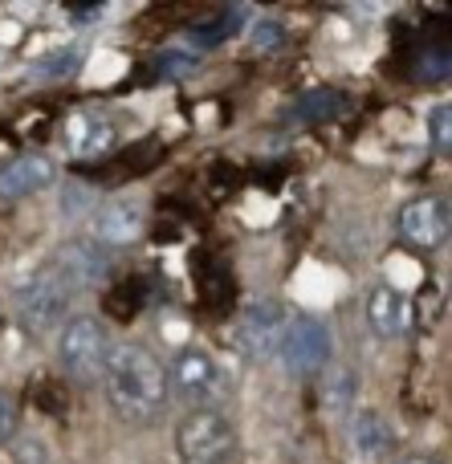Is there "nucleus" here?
I'll list each match as a JSON object with an SVG mask.
<instances>
[{
  "instance_id": "15",
  "label": "nucleus",
  "mask_w": 452,
  "mask_h": 464,
  "mask_svg": "<svg viewBox=\"0 0 452 464\" xmlns=\"http://www.w3.org/2000/svg\"><path fill=\"white\" fill-rule=\"evenodd\" d=\"M342 102H347V98H342L339 90H310V94H302L298 102L290 106V119L293 122H326L342 111Z\"/></svg>"
},
{
  "instance_id": "19",
  "label": "nucleus",
  "mask_w": 452,
  "mask_h": 464,
  "mask_svg": "<svg viewBox=\"0 0 452 464\" xmlns=\"http://www.w3.org/2000/svg\"><path fill=\"white\" fill-rule=\"evenodd\" d=\"M420 78L424 82H445L448 78V49L445 45H428V53L420 57Z\"/></svg>"
},
{
  "instance_id": "4",
  "label": "nucleus",
  "mask_w": 452,
  "mask_h": 464,
  "mask_svg": "<svg viewBox=\"0 0 452 464\" xmlns=\"http://www.w3.org/2000/svg\"><path fill=\"white\" fill-rule=\"evenodd\" d=\"M73 289L57 277L53 265L45 269H33L24 281H16V314L29 330H53L62 326L65 310H70Z\"/></svg>"
},
{
  "instance_id": "12",
  "label": "nucleus",
  "mask_w": 452,
  "mask_h": 464,
  "mask_svg": "<svg viewBox=\"0 0 452 464\" xmlns=\"http://www.w3.org/2000/svg\"><path fill=\"white\" fill-rule=\"evenodd\" d=\"M391 440H396V432H391V424L380 416V411H371V408L355 411V424H351V449H355L359 460H383L391 452Z\"/></svg>"
},
{
  "instance_id": "13",
  "label": "nucleus",
  "mask_w": 452,
  "mask_h": 464,
  "mask_svg": "<svg viewBox=\"0 0 452 464\" xmlns=\"http://www.w3.org/2000/svg\"><path fill=\"white\" fill-rule=\"evenodd\" d=\"M404 310L408 302L396 285H375L371 297H367V322L380 338H396L404 330Z\"/></svg>"
},
{
  "instance_id": "3",
  "label": "nucleus",
  "mask_w": 452,
  "mask_h": 464,
  "mask_svg": "<svg viewBox=\"0 0 452 464\" xmlns=\"http://www.w3.org/2000/svg\"><path fill=\"white\" fill-rule=\"evenodd\" d=\"M106 351H111V334H106V326L94 314L70 318L62 326V334H57V362H62V371L73 383H94L102 375Z\"/></svg>"
},
{
  "instance_id": "14",
  "label": "nucleus",
  "mask_w": 452,
  "mask_h": 464,
  "mask_svg": "<svg viewBox=\"0 0 452 464\" xmlns=\"http://www.w3.org/2000/svg\"><path fill=\"white\" fill-rule=\"evenodd\" d=\"M70 143H73V155H102L106 147L114 143V127L102 119H90V114H78L70 122Z\"/></svg>"
},
{
  "instance_id": "1",
  "label": "nucleus",
  "mask_w": 452,
  "mask_h": 464,
  "mask_svg": "<svg viewBox=\"0 0 452 464\" xmlns=\"http://www.w3.org/2000/svg\"><path fill=\"white\" fill-rule=\"evenodd\" d=\"M98 379L122 424H151L168 408V367L143 343H111Z\"/></svg>"
},
{
  "instance_id": "18",
  "label": "nucleus",
  "mask_w": 452,
  "mask_h": 464,
  "mask_svg": "<svg viewBox=\"0 0 452 464\" xmlns=\"http://www.w3.org/2000/svg\"><path fill=\"white\" fill-rule=\"evenodd\" d=\"M428 135H432V147H437L440 155L452 147V111H448L445 102L428 111Z\"/></svg>"
},
{
  "instance_id": "10",
  "label": "nucleus",
  "mask_w": 452,
  "mask_h": 464,
  "mask_svg": "<svg viewBox=\"0 0 452 464\" xmlns=\"http://www.w3.org/2000/svg\"><path fill=\"white\" fill-rule=\"evenodd\" d=\"M399 232L404 240H412L416 248H437L440 240L448 237V208L437 196H424V200H412L399 217Z\"/></svg>"
},
{
  "instance_id": "6",
  "label": "nucleus",
  "mask_w": 452,
  "mask_h": 464,
  "mask_svg": "<svg viewBox=\"0 0 452 464\" xmlns=\"http://www.w3.org/2000/svg\"><path fill=\"white\" fill-rule=\"evenodd\" d=\"M285 326H290V314L282 302H253L236 322V343L253 359H265V354H277Z\"/></svg>"
},
{
  "instance_id": "9",
  "label": "nucleus",
  "mask_w": 452,
  "mask_h": 464,
  "mask_svg": "<svg viewBox=\"0 0 452 464\" xmlns=\"http://www.w3.org/2000/svg\"><path fill=\"white\" fill-rule=\"evenodd\" d=\"M53 179H57V163L49 160L45 151H24L0 168V196H5V200H21V196H33V192H41V188H49Z\"/></svg>"
},
{
  "instance_id": "16",
  "label": "nucleus",
  "mask_w": 452,
  "mask_h": 464,
  "mask_svg": "<svg viewBox=\"0 0 452 464\" xmlns=\"http://www.w3.org/2000/svg\"><path fill=\"white\" fill-rule=\"evenodd\" d=\"M355 403V375L347 367H331L326 371V383H322V408L331 416H342V411Z\"/></svg>"
},
{
  "instance_id": "22",
  "label": "nucleus",
  "mask_w": 452,
  "mask_h": 464,
  "mask_svg": "<svg viewBox=\"0 0 452 464\" xmlns=\"http://www.w3.org/2000/svg\"><path fill=\"white\" fill-rule=\"evenodd\" d=\"M102 13H106V5H73L70 8V21L73 24H90V21H98Z\"/></svg>"
},
{
  "instance_id": "5",
  "label": "nucleus",
  "mask_w": 452,
  "mask_h": 464,
  "mask_svg": "<svg viewBox=\"0 0 452 464\" xmlns=\"http://www.w3.org/2000/svg\"><path fill=\"white\" fill-rule=\"evenodd\" d=\"M277 359L285 362L290 375H314V371H326L334 359V338L331 326L322 318H310V314H298L290 318L282 334V346H277Z\"/></svg>"
},
{
  "instance_id": "23",
  "label": "nucleus",
  "mask_w": 452,
  "mask_h": 464,
  "mask_svg": "<svg viewBox=\"0 0 452 464\" xmlns=\"http://www.w3.org/2000/svg\"><path fill=\"white\" fill-rule=\"evenodd\" d=\"M399 464H437V460H428V457H404Z\"/></svg>"
},
{
  "instance_id": "20",
  "label": "nucleus",
  "mask_w": 452,
  "mask_h": 464,
  "mask_svg": "<svg viewBox=\"0 0 452 464\" xmlns=\"http://www.w3.org/2000/svg\"><path fill=\"white\" fill-rule=\"evenodd\" d=\"M16 424H21V411H16V400L8 392H0V444H8L16 436Z\"/></svg>"
},
{
  "instance_id": "11",
  "label": "nucleus",
  "mask_w": 452,
  "mask_h": 464,
  "mask_svg": "<svg viewBox=\"0 0 452 464\" xmlns=\"http://www.w3.org/2000/svg\"><path fill=\"white\" fill-rule=\"evenodd\" d=\"M171 379H176V387L188 395V400H200V403H208L212 395L220 392V367H216V359L204 351L179 354L176 367H171Z\"/></svg>"
},
{
  "instance_id": "2",
  "label": "nucleus",
  "mask_w": 452,
  "mask_h": 464,
  "mask_svg": "<svg viewBox=\"0 0 452 464\" xmlns=\"http://www.w3.org/2000/svg\"><path fill=\"white\" fill-rule=\"evenodd\" d=\"M184 464H228L236 457V424L220 408H192L176 428Z\"/></svg>"
},
{
  "instance_id": "7",
  "label": "nucleus",
  "mask_w": 452,
  "mask_h": 464,
  "mask_svg": "<svg viewBox=\"0 0 452 464\" xmlns=\"http://www.w3.org/2000/svg\"><path fill=\"white\" fill-rule=\"evenodd\" d=\"M53 269H57V277L78 294V289L98 285L111 265H106V253H102V245H98L94 237H73V240H65V245L57 248Z\"/></svg>"
},
{
  "instance_id": "17",
  "label": "nucleus",
  "mask_w": 452,
  "mask_h": 464,
  "mask_svg": "<svg viewBox=\"0 0 452 464\" xmlns=\"http://www.w3.org/2000/svg\"><path fill=\"white\" fill-rule=\"evenodd\" d=\"M241 24V8H220L212 21H200V24H192L188 29V41H196L200 49H208V45H220V41L228 37V33Z\"/></svg>"
},
{
  "instance_id": "21",
  "label": "nucleus",
  "mask_w": 452,
  "mask_h": 464,
  "mask_svg": "<svg viewBox=\"0 0 452 464\" xmlns=\"http://www.w3.org/2000/svg\"><path fill=\"white\" fill-rule=\"evenodd\" d=\"M282 41H285V33H282V24H277V21H261L257 29H253V45L265 49V53L282 49Z\"/></svg>"
},
{
  "instance_id": "8",
  "label": "nucleus",
  "mask_w": 452,
  "mask_h": 464,
  "mask_svg": "<svg viewBox=\"0 0 452 464\" xmlns=\"http://www.w3.org/2000/svg\"><path fill=\"white\" fill-rule=\"evenodd\" d=\"M147 228V208L130 196H119V200H106L94 217V240L102 248H127L143 237Z\"/></svg>"
}]
</instances>
